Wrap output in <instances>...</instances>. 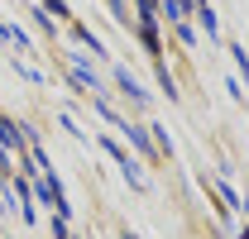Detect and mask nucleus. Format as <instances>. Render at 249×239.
I'll return each mask as SVG.
<instances>
[{
  "label": "nucleus",
  "instance_id": "1",
  "mask_svg": "<svg viewBox=\"0 0 249 239\" xmlns=\"http://www.w3.org/2000/svg\"><path fill=\"white\" fill-rule=\"evenodd\" d=\"M0 144H5V149H15V144H19V124L0 120Z\"/></svg>",
  "mask_w": 249,
  "mask_h": 239
}]
</instances>
